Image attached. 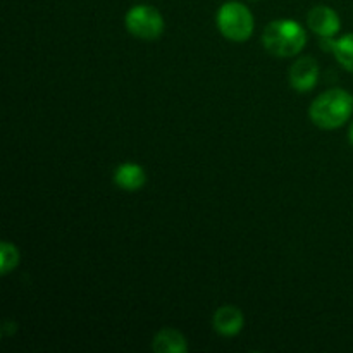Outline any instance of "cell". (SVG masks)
I'll list each match as a JSON object with an SVG mask.
<instances>
[{
	"label": "cell",
	"instance_id": "1",
	"mask_svg": "<svg viewBox=\"0 0 353 353\" xmlns=\"http://www.w3.org/2000/svg\"><path fill=\"white\" fill-rule=\"evenodd\" d=\"M353 114V95L343 88H331L314 99L309 109L310 121L321 130L341 128Z\"/></svg>",
	"mask_w": 353,
	"mask_h": 353
},
{
	"label": "cell",
	"instance_id": "2",
	"mask_svg": "<svg viewBox=\"0 0 353 353\" xmlns=\"http://www.w3.org/2000/svg\"><path fill=\"white\" fill-rule=\"evenodd\" d=\"M262 41L269 54L276 57H293L305 47L307 34L299 21L276 19L265 26Z\"/></svg>",
	"mask_w": 353,
	"mask_h": 353
},
{
	"label": "cell",
	"instance_id": "3",
	"mask_svg": "<svg viewBox=\"0 0 353 353\" xmlns=\"http://www.w3.org/2000/svg\"><path fill=\"white\" fill-rule=\"evenodd\" d=\"M254 16L241 2H226L217 10V28L231 41H247L254 33Z\"/></svg>",
	"mask_w": 353,
	"mask_h": 353
},
{
	"label": "cell",
	"instance_id": "4",
	"mask_svg": "<svg viewBox=\"0 0 353 353\" xmlns=\"http://www.w3.org/2000/svg\"><path fill=\"white\" fill-rule=\"evenodd\" d=\"M128 31L140 40H157L164 31V17L152 6H134L124 17Z\"/></svg>",
	"mask_w": 353,
	"mask_h": 353
},
{
	"label": "cell",
	"instance_id": "5",
	"mask_svg": "<svg viewBox=\"0 0 353 353\" xmlns=\"http://www.w3.org/2000/svg\"><path fill=\"white\" fill-rule=\"evenodd\" d=\"M290 85L300 93L310 92L319 81V64L314 57H302L290 68Z\"/></svg>",
	"mask_w": 353,
	"mask_h": 353
},
{
	"label": "cell",
	"instance_id": "6",
	"mask_svg": "<svg viewBox=\"0 0 353 353\" xmlns=\"http://www.w3.org/2000/svg\"><path fill=\"white\" fill-rule=\"evenodd\" d=\"M309 28L321 38H333L340 31L341 23L336 10L327 6H316L307 16Z\"/></svg>",
	"mask_w": 353,
	"mask_h": 353
},
{
	"label": "cell",
	"instance_id": "7",
	"mask_svg": "<svg viewBox=\"0 0 353 353\" xmlns=\"http://www.w3.org/2000/svg\"><path fill=\"white\" fill-rule=\"evenodd\" d=\"M214 330L223 336H236L241 330H243L245 317L238 307L234 305H224L219 307L214 314Z\"/></svg>",
	"mask_w": 353,
	"mask_h": 353
},
{
	"label": "cell",
	"instance_id": "8",
	"mask_svg": "<svg viewBox=\"0 0 353 353\" xmlns=\"http://www.w3.org/2000/svg\"><path fill=\"white\" fill-rule=\"evenodd\" d=\"M114 181L124 192H138L147 183V172L141 165L133 162H124L114 172Z\"/></svg>",
	"mask_w": 353,
	"mask_h": 353
},
{
	"label": "cell",
	"instance_id": "9",
	"mask_svg": "<svg viewBox=\"0 0 353 353\" xmlns=\"http://www.w3.org/2000/svg\"><path fill=\"white\" fill-rule=\"evenodd\" d=\"M152 350L155 353H186L188 343L185 334L179 333L174 327H164L155 334L152 341Z\"/></svg>",
	"mask_w": 353,
	"mask_h": 353
},
{
	"label": "cell",
	"instance_id": "10",
	"mask_svg": "<svg viewBox=\"0 0 353 353\" xmlns=\"http://www.w3.org/2000/svg\"><path fill=\"white\" fill-rule=\"evenodd\" d=\"M323 47L326 50H331L336 57V61L343 65L347 71L353 72V33L345 34L338 38H323Z\"/></svg>",
	"mask_w": 353,
	"mask_h": 353
},
{
	"label": "cell",
	"instance_id": "11",
	"mask_svg": "<svg viewBox=\"0 0 353 353\" xmlns=\"http://www.w3.org/2000/svg\"><path fill=\"white\" fill-rule=\"evenodd\" d=\"M17 264H19V250L10 241H3L0 248V272L3 276L9 274L17 268Z\"/></svg>",
	"mask_w": 353,
	"mask_h": 353
},
{
	"label": "cell",
	"instance_id": "12",
	"mask_svg": "<svg viewBox=\"0 0 353 353\" xmlns=\"http://www.w3.org/2000/svg\"><path fill=\"white\" fill-rule=\"evenodd\" d=\"M348 138H350V143L353 145V123H352L350 130H348Z\"/></svg>",
	"mask_w": 353,
	"mask_h": 353
}]
</instances>
